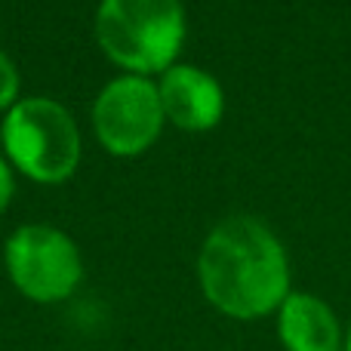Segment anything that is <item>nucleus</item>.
<instances>
[{
    "label": "nucleus",
    "mask_w": 351,
    "mask_h": 351,
    "mask_svg": "<svg viewBox=\"0 0 351 351\" xmlns=\"http://www.w3.org/2000/svg\"><path fill=\"white\" fill-rule=\"evenodd\" d=\"M10 194H12V176H10V167L0 160V213L10 204Z\"/></svg>",
    "instance_id": "nucleus-9"
},
{
    "label": "nucleus",
    "mask_w": 351,
    "mask_h": 351,
    "mask_svg": "<svg viewBox=\"0 0 351 351\" xmlns=\"http://www.w3.org/2000/svg\"><path fill=\"white\" fill-rule=\"evenodd\" d=\"M197 274L204 296L219 311L253 321L290 296V265L271 228L250 216H231L200 247Z\"/></svg>",
    "instance_id": "nucleus-1"
},
{
    "label": "nucleus",
    "mask_w": 351,
    "mask_h": 351,
    "mask_svg": "<svg viewBox=\"0 0 351 351\" xmlns=\"http://www.w3.org/2000/svg\"><path fill=\"white\" fill-rule=\"evenodd\" d=\"M278 311V333L287 351H339V321L324 299L290 293Z\"/></svg>",
    "instance_id": "nucleus-7"
},
{
    "label": "nucleus",
    "mask_w": 351,
    "mask_h": 351,
    "mask_svg": "<svg viewBox=\"0 0 351 351\" xmlns=\"http://www.w3.org/2000/svg\"><path fill=\"white\" fill-rule=\"evenodd\" d=\"M346 348L351 351V330H348V342H346Z\"/></svg>",
    "instance_id": "nucleus-10"
},
{
    "label": "nucleus",
    "mask_w": 351,
    "mask_h": 351,
    "mask_svg": "<svg viewBox=\"0 0 351 351\" xmlns=\"http://www.w3.org/2000/svg\"><path fill=\"white\" fill-rule=\"evenodd\" d=\"M93 127L111 154L145 152L164 127L158 86L142 74L111 80L93 105Z\"/></svg>",
    "instance_id": "nucleus-5"
},
{
    "label": "nucleus",
    "mask_w": 351,
    "mask_h": 351,
    "mask_svg": "<svg viewBox=\"0 0 351 351\" xmlns=\"http://www.w3.org/2000/svg\"><path fill=\"white\" fill-rule=\"evenodd\" d=\"M10 278L28 299L59 302L80 284V253L68 234L49 225H25L6 241Z\"/></svg>",
    "instance_id": "nucleus-4"
},
{
    "label": "nucleus",
    "mask_w": 351,
    "mask_h": 351,
    "mask_svg": "<svg viewBox=\"0 0 351 351\" xmlns=\"http://www.w3.org/2000/svg\"><path fill=\"white\" fill-rule=\"evenodd\" d=\"M16 93H19V71H16V65L0 53V108L12 105Z\"/></svg>",
    "instance_id": "nucleus-8"
},
{
    "label": "nucleus",
    "mask_w": 351,
    "mask_h": 351,
    "mask_svg": "<svg viewBox=\"0 0 351 351\" xmlns=\"http://www.w3.org/2000/svg\"><path fill=\"white\" fill-rule=\"evenodd\" d=\"M164 117H170L176 127L200 133L219 123L225 111L222 86L213 74L194 65H170L158 84Z\"/></svg>",
    "instance_id": "nucleus-6"
},
{
    "label": "nucleus",
    "mask_w": 351,
    "mask_h": 351,
    "mask_svg": "<svg viewBox=\"0 0 351 351\" xmlns=\"http://www.w3.org/2000/svg\"><path fill=\"white\" fill-rule=\"evenodd\" d=\"M3 148L25 176L62 182L80 160V136L71 114L53 99H22L3 117Z\"/></svg>",
    "instance_id": "nucleus-3"
},
{
    "label": "nucleus",
    "mask_w": 351,
    "mask_h": 351,
    "mask_svg": "<svg viewBox=\"0 0 351 351\" xmlns=\"http://www.w3.org/2000/svg\"><path fill=\"white\" fill-rule=\"evenodd\" d=\"M96 37L105 53L133 74L167 71L185 40L182 0H102Z\"/></svg>",
    "instance_id": "nucleus-2"
}]
</instances>
